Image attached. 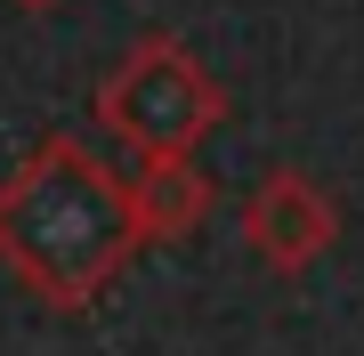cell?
<instances>
[{"label":"cell","mask_w":364,"mask_h":356,"mask_svg":"<svg viewBox=\"0 0 364 356\" xmlns=\"http://www.w3.org/2000/svg\"><path fill=\"white\" fill-rule=\"evenodd\" d=\"M138 251H146V235L130 211V178L73 130L41 138L0 178V267L41 308H57V316L97 308Z\"/></svg>","instance_id":"1"},{"label":"cell","mask_w":364,"mask_h":356,"mask_svg":"<svg viewBox=\"0 0 364 356\" xmlns=\"http://www.w3.org/2000/svg\"><path fill=\"white\" fill-rule=\"evenodd\" d=\"M97 122L105 138H122L138 162H195L203 138L227 122V90L186 41L138 33L114 57V73L97 81Z\"/></svg>","instance_id":"2"},{"label":"cell","mask_w":364,"mask_h":356,"mask_svg":"<svg viewBox=\"0 0 364 356\" xmlns=\"http://www.w3.org/2000/svg\"><path fill=\"white\" fill-rule=\"evenodd\" d=\"M243 243L259 251L267 276H308L316 259L340 243V203L324 178L308 171H267L243 195Z\"/></svg>","instance_id":"3"},{"label":"cell","mask_w":364,"mask_h":356,"mask_svg":"<svg viewBox=\"0 0 364 356\" xmlns=\"http://www.w3.org/2000/svg\"><path fill=\"white\" fill-rule=\"evenodd\" d=\"M219 203V186L203 178V162H138L130 171V211H138V235L146 243H178L195 235Z\"/></svg>","instance_id":"4"},{"label":"cell","mask_w":364,"mask_h":356,"mask_svg":"<svg viewBox=\"0 0 364 356\" xmlns=\"http://www.w3.org/2000/svg\"><path fill=\"white\" fill-rule=\"evenodd\" d=\"M16 9H57V0H16Z\"/></svg>","instance_id":"5"}]
</instances>
